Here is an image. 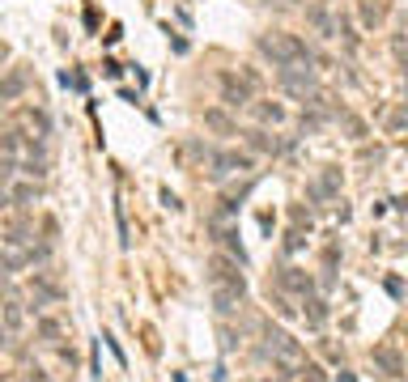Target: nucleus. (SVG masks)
Returning a JSON list of instances; mask_svg holds the SVG:
<instances>
[{"label":"nucleus","instance_id":"3","mask_svg":"<svg viewBox=\"0 0 408 382\" xmlns=\"http://www.w3.org/2000/svg\"><path fill=\"white\" fill-rule=\"evenodd\" d=\"M209 293H213V306L217 314H234L247 297V281H242V272L238 277H226V281H209Z\"/></svg>","mask_w":408,"mask_h":382},{"label":"nucleus","instance_id":"16","mask_svg":"<svg viewBox=\"0 0 408 382\" xmlns=\"http://www.w3.org/2000/svg\"><path fill=\"white\" fill-rule=\"evenodd\" d=\"M43 302H60V285H51V281L34 277V310H38Z\"/></svg>","mask_w":408,"mask_h":382},{"label":"nucleus","instance_id":"21","mask_svg":"<svg viewBox=\"0 0 408 382\" xmlns=\"http://www.w3.org/2000/svg\"><path fill=\"white\" fill-rule=\"evenodd\" d=\"M13 175H17V157H9V153H5V157H0V187H5Z\"/></svg>","mask_w":408,"mask_h":382},{"label":"nucleus","instance_id":"20","mask_svg":"<svg viewBox=\"0 0 408 382\" xmlns=\"http://www.w3.org/2000/svg\"><path fill=\"white\" fill-rule=\"evenodd\" d=\"M38 336H43L47 344H56V340H60V323H56V318H43V323H38Z\"/></svg>","mask_w":408,"mask_h":382},{"label":"nucleus","instance_id":"10","mask_svg":"<svg viewBox=\"0 0 408 382\" xmlns=\"http://www.w3.org/2000/svg\"><path fill=\"white\" fill-rule=\"evenodd\" d=\"M30 89V77H26V68H9V77L0 81V102H13V98H22Z\"/></svg>","mask_w":408,"mask_h":382},{"label":"nucleus","instance_id":"5","mask_svg":"<svg viewBox=\"0 0 408 382\" xmlns=\"http://www.w3.org/2000/svg\"><path fill=\"white\" fill-rule=\"evenodd\" d=\"M277 81H281V89H285V94H293V98L315 94V73H311V68H302V64L277 68Z\"/></svg>","mask_w":408,"mask_h":382},{"label":"nucleus","instance_id":"9","mask_svg":"<svg viewBox=\"0 0 408 382\" xmlns=\"http://www.w3.org/2000/svg\"><path fill=\"white\" fill-rule=\"evenodd\" d=\"M22 306L17 302H5V306H0V340H5V344H13L17 340V332H22Z\"/></svg>","mask_w":408,"mask_h":382},{"label":"nucleus","instance_id":"14","mask_svg":"<svg viewBox=\"0 0 408 382\" xmlns=\"http://www.w3.org/2000/svg\"><path fill=\"white\" fill-rule=\"evenodd\" d=\"M22 145H30V136H22L17 128H5V132H0V153L17 157V153H22Z\"/></svg>","mask_w":408,"mask_h":382},{"label":"nucleus","instance_id":"23","mask_svg":"<svg viewBox=\"0 0 408 382\" xmlns=\"http://www.w3.org/2000/svg\"><path fill=\"white\" fill-rule=\"evenodd\" d=\"M5 60H9V51H5V47H0V64H5Z\"/></svg>","mask_w":408,"mask_h":382},{"label":"nucleus","instance_id":"17","mask_svg":"<svg viewBox=\"0 0 408 382\" xmlns=\"http://www.w3.org/2000/svg\"><path fill=\"white\" fill-rule=\"evenodd\" d=\"M247 145H251V149H260V153H277V149H281V140H272V136H268V132H260V128L247 132Z\"/></svg>","mask_w":408,"mask_h":382},{"label":"nucleus","instance_id":"19","mask_svg":"<svg viewBox=\"0 0 408 382\" xmlns=\"http://www.w3.org/2000/svg\"><path fill=\"white\" fill-rule=\"evenodd\" d=\"M383 22V5H379V0H362V26H379Z\"/></svg>","mask_w":408,"mask_h":382},{"label":"nucleus","instance_id":"4","mask_svg":"<svg viewBox=\"0 0 408 382\" xmlns=\"http://www.w3.org/2000/svg\"><path fill=\"white\" fill-rule=\"evenodd\" d=\"M209 179L213 183H221L226 175H242V170H251V153H238V149H221V153H213L209 157Z\"/></svg>","mask_w":408,"mask_h":382},{"label":"nucleus","instance_id":"24","mask_svg":"<svg viewBox=\"0 0 408 382\" xmlns=\"http://www.w3.org/2000/svg\"><path fill=\"white\" fill-rule=\"evenodd\" d=\"M281 5H298V0H281Z\"/></svg>","mask_w":408,"mask_h":382},{"label":"nucleus","instance_id":"11","mask_svg":"<svg viewBox=\"0 0 408 382\" xmlns=\"http://www.w3.org/2000/svg\"><path fill=\"white\" fill-rule=\"evenodd\" d=\"M281 289H289V293H298V297H311V277H306L302 267H285V272H281Z\"/></svg>","mask_w":408,"mask_h":382},{"label":"nucleus","instance_id":"13","mask_svg":"<svg viewBox=\"0 0 408 382\" xmlns=\"http://www.w3.org/2000/svg\"><path fill=\"white\" fill-rule=\"evenodd\" d=\"M255 119L260 124H285V106L281 102H255Z\"/></svg>","mask_w":408,"mask_h":382},{"label":"nucleus","instance_id":"22","mask_svg":"<svg viewBox=\"0 0 408 382\" xmlns=\"http://www.w3.org/2000/svg\"><path fill=\"white\" fill-rule=\"evenodd\" d=\"M162 204H166V208H170V212H175V208H183V204H179V196H175V191H162Z\"/></svg>","mask_w":408,"mask_h":382},{"label":"nucleus","instance_id":"18","mask_svg":"<svg viewBox=\"0 0 408 382\" xmlns=\"http://www.w3.org/2000/svg\"><path fill=\"white\" fill-rule=\"evenodd\" d=\"M306 22H311V26H315L319 34H332V30H336V26H332V17H328V13H323L319 5H306Z\"/></svg>","mask_w":408,"mask_h":382},{"label":"nucleus","instance_id":"8","mask_svg":"<svg viewBox=\"0 0 408 382\" xmlns=\"http://www.w3.org/2000/svg\"><path fill=\"white\" fill-rule=\"evenodd\" d=\"M26 149H30V153L17 161V175H26V179H34V183H38V179H47V170H51L47 149H43V145H38V149H34V145H26Z\"/></svg>","mask_w":408,"mask_h":382},{"label":"nucleus","instance_id":"15","mask_svg":"<svg viewBox=\"0 0 408 382\" xmlns=\"http://www.w3.org/2000/svg\"><path fill=\"white\" fill-rule=\"evenodd\" d=\"M9 200L26 208L30 200H38V183H34V179H26V183H13V187H9Z\"/></svg>","mask_w":408,"mask_h":382},{"label":"nucleus","instance_id":"12","mask_svg":"<svg viewBox=\"0 0 408 382\" xmlns=\"http://www.w3.org/2000/svg\"><path fill=\"white\" fill-rule=\"evenodd\" d=\"M204 128H213V132L230 136V132H234V119L221 111V106H209V111H204Z\"/></svg>","mask_w":408,"mask_h":382},{"label":"nucleus","instance_id":"6","mask_svg":"<svg viewBox=\"0 0 408 382\" xmlns=\"http://www.w3.org/2000/svg\"><path fill=\"white\" fill-rule=\"evenodd\" d=\"M251 98H255V85H251L247 77L238 81L234 73H221V102H226V106H234V111H238V106H247Z\"/></svg>","mask_w":408,"mask_h":382},{"label":"nucleus","instance_id":"2","mask_svg":"<svg viewBox=\"0 0 408 382\" xmlns=\"http://www.w3.org/2000/svg\"><path fill=\"white\" fill-rule=\"evenodd\" d=\"M268 357L277 361V369L285 374V378H293V374H302L306 369V357H302V344L289 336V332H281V327H268Z\"/></svg>","mask_w":408,"mask_h":382},{"label":"nucleus","instance_id":"7","mask_svg":"<svg viewBox=\"0 0 408 382\" xmlns=\"http://www.w3.org/2000/svg\"><path fill=\"white\" fill-rule=\"evenodd\" d=\"M370 361H374V369H379V374H387V378H404V357H400V348H395V344H374Z\"/></svg>","mask_w":408,"mask_h":382},{"label":"nucleus","instance_id":"1","mask_svg":"<svg viewBox=\"0 0 408 382\" xmlns=\"http://www.w3.org/2000/svg\"><path fill=\"white\" fill-rule=\"evenodd\" d=\"M260 56L264 60H272V68H289V64H306L311 60V51H306V43L302 38H293V34H260Z\"/></svg>","mask_w":408,"mask_h":382}]
</instances>
